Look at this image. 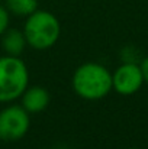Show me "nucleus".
Listing matches in <instances>:
<instances>
[{
  "mask_svg": "<svg viewBox=\"0 0 148 149\" xmlns=\"http://www.w3.org/2000/svg\"><path fill=\"white\" fill-rule=\"evenodd\" d=\"M73 88L84 100H100L112 90V74L97 62H84L73 74Z\"/></svg>",
  "mask_w": 148,
  "mask_h": 149,
  "instance_id": "obj_1",
  "label": "nucleus"
},
{
  "mask_svg": "<svg viewBox=\"0 0 148 149\" xmlns=\"http://www.w3.org/2000/svg\"><path fill=\"white\" fill-rule=\"evenodd\" d=\"M26 44L34 49H48L54 47L61 35V25L55 15L36 9L29 15L23 25Z\"/></svg>",
  "mask_w": 148,
  "mask_h": 149,
  "instance_id": "obj_2",
  "label": "nucleus"
},
{
  "mask_svg": "<svg viewBox=\"0 0 148 149\" xmlns=\"http://www.w3.org/2000/svg\"><path fill=\"white\" fill-rule=\"evenodd\" d=\"M29 84V71L20 56H0V103L20 99Z\"/></svg>",
  "mask_w": 148,
  "mask_h": 149,
  "instance_id": "obj_3",
  "label": "nucleus"
},
{
  "mask_svg": "<svg viewBox=\"0 0 148 149\" xmlns=\"http://www.w3.org/2000/svg\"><path fill=\"white\" fill-rule=\"evenodd\" d=\"M29 126V113L22 104H10L0 111V141H19L28 133Z\"/></svg>",
  "mask_w": 148,
  "mask_h": 149,
  "instance_id": "obj_4",
  "label": "nucleus"
},
{
  "mask_svg": "<svg viewBox=\"0 0 148 149\" xmlns=\"http://www.w3.org/2000/svg\"><path fill=\"white\" fill-rule=\"evenodd\" d=\"M144 75L140 64L123 62L112 74V90L121 96H132L144 84Z\"/></svg>",
  "mask_w": 148,
  "mask_h": 149,
  "instance_id": "obj_5",
  "label": "nucleus"
},
{
  "mask_svg": "<svg viewBox=\"0 0 148 149\" xmlns=\"http://www.w3.org/2000/svg\"><path fill=\"white\" fill-rule=\"evenodd\" d=\"M49 100L51 97L47 88L41 86H32V87L28 86V88L20 96V104L29 114H36L48 107Z\"/></svg>",
  "mask_w": 148,
  "mask_h": 149,
  "instance_id": "obj_6",
  "label": "nucleus"
},
{
  "mask_svg": "<svg viewBox=\"0 0 148 149\" xmlns=\"http://www.w3.org/2000/svg\"><path fill=\"white\" fill-rule=\"evenodd\" d=\"M26 45L28 44H26L23 31H19L16 28H7L6 32L1 35V47L6 55L20 56Z\"/></svg>",
  "mask_w": 148,
  "mask_h": 149,
  "instance_id": "obj_7",
  "label": "nucleus"
},
{
  "mask_svg": "<svg viewBox=\"0 0 148 149\" xmlns=\"http://www.w3.org/2000/svg\"><path fill=\"white\" fill-rule=\"evenodd\" d=\"M4 7L15 16L28 17L38 9V0H4Z\"/></svg>",
  "mask_w": 148,
  "mask_h": 149,
  "instance_id": "obj_8",
  "label": "nucleus"
},
{
  "mask_svg": "<svg viewBox=\"0 0 148 149\" xmlns=\"http://www.w3.org/2000/svg\"><path fill=\"white\" fill-rule=\"evenodd\" d=\"M9 16H10V13L7 12V9L0 4V36L9 28Z\"/></svg>",
  "mask_w": 148,
  "mask_h": 149,
  "instance_id": "obj_9",
  "label": "nucleus"
},
{
  "mask_svg": "<svg viewBox=\"0 0 148 149\" xmlns=\"http://www.w3.org/2000/svg\"><path fill=\"white\" fill-rule=\"evenodd\" d=\"M140 67H141V71H142V75H144V81L148 83V56H145L140 62Z\"/></svg>",
  "mask_w": 148,
  "mask_h": 149,
  "instance_id": "obj_10",
  "label": "nucleus"
},
{
  "mask_svg": "<svg viewBox=\"0 0 148 149\" xmlns=\"http://www.w3.org/2000/svg\"><path fill=\"white\" fill-rule=\"evenodd\" d=\"M55 149H68V148H65V146H57Z\"/></svg>",
  "mask_w": 148,
  "mask_h": 149,
  "instance_id": "obj_11",
  "label": "nucleus"
},
{
  "mask_svg": "<svg viewBox=\"0 0 148 149\" xmlns=\"http://www.w3.org/2000/svg\"><path fill=\"white\" fill-rule=\"evenodd\" d=\"M128 149H137V148H128Z\"/></svg>",
  "mask_w": 148,
  "mask_h": 149,
  "instance_id": "obj_12",
  "label": "nucleus"
},
{
  "mask_svg": "<svg viewBox=\"0 0 148 149\" xmlns=\"http://www.w3.org/2000/svg\"><path fill=\"white\" fill-rule=\"evenodd\" d=\"M0 1H1V0H0Z\"/></svg>",
  "mask_w": 148,
  "mask_h": 149,
  "instance_id": "obj_13",
  "label": "nucleus"
}]
</instances>
